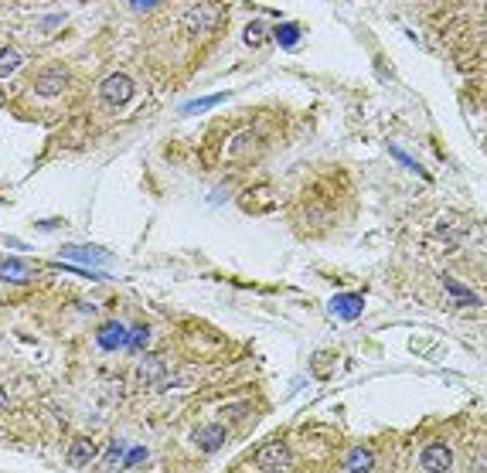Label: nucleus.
<instances>
[{"mask_svg": "<svg viewBox=\"0 0 487 473\" xmlns=\"http://www.w3.org/2000/svg\"><path fill=\"white\" fill-rule=\"evenodd\" d=\"M93 457H96V446H93L89 439H75V443H72V450H69V467L82 470V467H89V463H93Z\"/></svg>", "mask_w": 487, "mask_h": 473, "instance_id": "9b49d317", "label": "nucleus"}, {"mask_svg": "<svg viewBox=\"0 0 487 473\" xmlns=\"http://www.w3.org/2000/svg\"><path fill=\"white\" fill-rule=\"evenodd\" d=\"M65 82H69V75H65L62 69H48V72H41V75L34 79V93L48 99V95L62 93V89H65Z\"/></svg>", "mask_w": 487, "mask_h": 473, "instance_id": "0eeeda50", "label": "nucleus"}, {"mask_svg": "<svg viewBox=\"0 0 487 473\" xmlns=\"http://www.w3.org/2000/svg\"><path fill=\"white\" fill-rule=\"evenodd\" d=\"M419 467H423V470H450V467H453V453H450V446H443V443L426 446V450H423V457H419Z\"/></svg>", "mask_w": 487, "mask_h": 473, "instance_id": "39448f33", "label": "nucleus"}, {"mask_svg": "<svg viewBox=\"0 0 487 473\" xmlns=\"http://www.w3.org/2000/svg\"><path fill=\"white\" fill-rule=\"evenodd\" d=\"M3 405H7V395H3V391H0V409H3Z\"/></svg>", "mask_w": 487, "mask_h": 473, "instance_id": "393cba45", "label": "nucleus"}, {"mask_svg": "<svg viewBox=\"0 0 487 473\" xmlns=\"http://www.w3.org/2000/svg\"><path fill=\"white\" fill-rule=\"evenodd\" d=\"M99 93H102V99H106L109 106H126V102L133 99V93H136V86H133L130 75L116 72V75H106V79H102Z\"/></svg>", "mask_w": 487, "mask_h": 473, "instance_id": "f257e3e1", "label": "nucleus"}, {"mask_svg": "<svg viewBox=\"0 0 487 473\" xmlns=\"http://www.w3.org/2000/svg\"><path fill=\"white\" fill-rule=\"evenodd\" d=\"M293 463L290 450H287V443H266L259 453H256V467L259 470H287Z\"/></svg>", "mask_w": 487, "mask_h": 473, "instance_id": "7ed1b4c3", "label": "nucleus"}, {"mask_svg": "<svg viewBox=\"0 0 487 473\" xmlns=\"http://www.w3.org/2000/svg\"><path fill=\"white\" fill-rule=\"evenodd\" d=\"M443 289H447V293H450L457 303H467V306H477V303H481V300H477V296H474L467 286H460L453 276H443Z\"/></svg>", "mask_w": 487, "mask_h": 473, "instance_id": "f8f14e48", "label": "nucleus"}, {"mask_svg": "<svg viewBox=\"0 0 487 473\" xmlns=\"http://www.w3.org/2000/svg\"><path fill=\"white\" fill-rule=\"evenodd\" d=\"M195 443L201 453H218L222 443H225V429L222 426H201L195 433Z\"/></svg>", "mask_w": 487, "mask_h": 473, "instance_id": "6e6552de", "label": "nucleus"}, {"mask_svg": "<svg viewBox=\"0 0 487 473\" xmlns=\"http://www.w3.org/2000/svg\"><path fill=\"white\" fill-rule=\"evenodd\" d=\"M21 65V51L17 48H0V75H10Z\"/></svg>", "mask_w": 487, "mask_h": 473, "instance_id": "6ab92c4d", "label": "nucleus"}, {"mask_svg": "<svg viewBox=\"0 0 487 473\" xmlns=\"http://www.w3.org/2000/svg\"><path fill=\"white\" fill-rule=\"evenodd\" d=\"M327 372H331V354H317V358H313V375L324 378Z\"/></svg>", "mask_w": 487, "mask_h": 473, "instance_id": "4be33fe9", "label": "nucleus"}, {"mask_svg": "<svg viewBox=\"0 0 487 473\" xmlns=\"http://www.w3.org/2000/svg\"><path fill=\"white\" fill-rule=\"evenodd\" d=\"M119 457H123V443H112V450L106 453V463H112V467H119Z\"/></svg>", "mask_w": 487, "mask_h": 473, "instance_id": "5701e85b", "label": "nucleus"}, {"mask_svg": "<svg viewBox=\"0 0 487 473\" xmlns=\"http://www.w3.org/2000/svg\"><path fill=\"white\" fill-rule=\"evenodd\" d=\"M143 460H147V450H143V446H136V450H130V453L119 460V467H123V470H133V467H136V463H143Z\"/></svg>", "mask_w": 487, "mask_h": 473, "instance_id": "412c9836", "label": "nucleus"}, {"mask_svg": "<svg viewBox=\"0 0 487 473\" xmlns=\"http://www.w3.org/2000/svg\"><path fill=\"white\" fill-rule=\"evenodd\" d=\"M273 34H276V41H280L283 48H293V45L300 41V27H296V24H280V27H273Z\"/></svg>", "mask_w": 487, "mask_h": 473, "instance_id": "a211bd4d", "label": "nucleus"}, {"mask_svg": "<svg viewBox=\"0 0 487 473\" xmlns=\"http://www.w3.org/2000/svg\"><path fill=\"white\" fill-rule=\"evenodd\" d=\"M361 310H365L361 293H341V296H334V300H331V313H334V317H341V320H355Z\"/></svg>", "mask_w": 487, "mask_h": 473, "instance_id": "423d86ee", "label": "nucleus"}, {"mask_svg": "<svg viewBox=\"0 0 487 473\" xmlns=\"http://www.w3.org/2000/svg\"><path fill=\"white\" fill-rule=\"evenodd\" d=\"M154 3H157V0H130L133 10H147V7H154Z\"/></svg>", "mask_w": 487, "mask_h": 473, "instance_id": "b1692460", "label": "nucleus"}, {"mask_svg": "<svg viewBox=\"0 0 487 473\" xmlns=\"http://www.w3.org/2000/svg\"><path fill=\"white\" fill-rule=\"evenodd\" d=\"M239 208H242L246 215H266V211L276 208V194H273V188H266V184L249 188L239 194Z\"/></svg>", "mask_w": 487, "mask_h": 473, "instance_id": "f03ea898", "label": "nucleus"}, {"mask_svg": "<svg viewBox=\"0 0 487 473\" xmlns=\"http://www.w3.org/2000/svg\"><path fill=\"white\" fill-rule=\"evenodd\" d=\"M99 348L102 351H116V348H126V327L109 320L106 327H99Z\"/></svg>", "mask_w": 487, "mask_h": 473, "instance_id": "1a4fd4ad", "label": "nucleus"}, {"mask_svg": "<svg viewBox=\"0 0 487 473\" xmlns=\"http://www.w3.org/2000/svg\"><path fill=\"white\" fill-rule=\"evenodd\" d=\"M0 280H7V283H27L31 280V266L24 259H0Z\"/></svg>", "mask_w": 487, "mask_h": 473, "instance_id": "9d476101", "label": "nucleus"}, {"mask_svg": "<svg viewBox=\"0 0 487 473\" xmlns=\"http://www.w3.org/2000/svg\"><path fill=\"white\" fill-rule=\"evenodd\" d=\"M136 372H140V381H164V361L154 358V354H147Z\"/></svg>", "mask_w": 487, "mask_h": 473, "instance_id": "ddd939ff", "label": "nucleus"}, {"mask_svg": "<svg viewBox=\"0 0 487 473\" xmlns=\"http://www.w3.org/2000/svg\"><path fill=\"white\" fill-rule=\"evenodd\" d=\"M344 470H375V457L368 450H355L344 463Z\"/></svg>", "mask_w": 487, "mask_h": 473, "instance_id": "dca6fc26", "label": "nucleus"}, {"mask_svg": "<svg viewBox=\"0 0 487 473\" xmlns=\"http://www.w3.org/2000/svg\"><path fill=\"white\" fill-rule=\"evenodd\" d=\"M228 95L225 93H215V95H204V99H191L188 106H185V112H204V109H211V106H222Z\"/></svg>", "mask_w": 487, "mask_h": 473, "instance_id": "f3484780", "label": "nucleus"}, {"mask_svg": "<svg viewBox=\"0 0 487 473\" xmlns=\"http://www.w3.org/2000/svg\"><path fill=\"white\" fill-rule=\"evenodd\" d=\"M147 337H150V330H147V327H136L133 334H126V348H130V351H143Z\"/></svg>", "mask_w": 487, "mask_h": 473, "instance_id": "aec40b11", "label": "nucleus"}, {"mask_svg": "<svg viewBox=\"0 0 487 473\" xmlns=\"http://www.w3.org/2000/svg\"><path fill=\"white\" fill-rule=\"evenodd\" d=\"M266 34H270V27H266L263 21H252V24H246V31H242V41H246L249 48H259V45L266 41Z\"/></svg>", "mask_w": 487, "mask_h": 473, "instance_id": "2eb2a0df", "label": "nucleus"}, {"mask_svg": "<svg viewBox=\"0 0 487 473\" xmlns=\"http://www.w3.org/2000/svg\"><path fill=\"white\" fill-rule=\"evenodd\" d=\"M65 259H79V263H109L106 252H99V249H79V245H69V249H65Z\"/></svg>", "mask_w": 487, "mask_h": 473, "instance_id": "4468645a", "label": "nucleus"}, {"mask_svg": "<svg viewBox=\"0 0 487 473\" xmlns=\"http://www.w3.org/2000/svg\"><path fill=\"white\" fill-rule=\"evenodd\" d=\"M218 21H222V7L218 3H198L191 7L188 14H185V24L191 27V31H211V27H218Z\"/></svg>", "mask_w": 487, "mask_h": 473, "instance_id": "20e7f679", "label": "nucleus"}]
</instances>
